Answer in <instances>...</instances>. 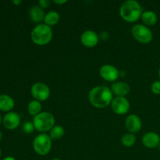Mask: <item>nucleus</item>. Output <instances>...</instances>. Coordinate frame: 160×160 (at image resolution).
<instances>
[{
  "mask_svg": "<svg viewBox=\"0 0 160 160\" xmlns=\"http://www.w3.org/2000/svg\"><path fill=\"white\" fill-rule=\"evenodd\" d=\"M53 2L57 5H63L67 2V0H53Z\"/></svg>",
  "mask_w": 160,
  "mask_h": 160,
  "instance_id": "a878e982",
  "label": "nucleus"
},
{
  "mask_svg": "<svg viewBox=\"0 0 160 160\" xmlns=\"http://www.w3.org/2000/svg\"><path fill=\"white\" fill-rule=\"evenodd\" d=\"M64 133V128L62 126L59 125H55L49 131V137L51 138L52 140H58L63 137Z\"/></svg>",
  "mask_w": 160,
  "mask_h": 160,
  "instance_id": "aec40b11",
  "label": "nucleus"
},
{
  "mask_svg": "<svg viewBox=\"0 0 160 160\" xmlns=\"http://www.w3.org/2000/svg\"><path fill=\"white\" fill-rule=\"evenodd\" d=\"M12 3L15 5H20L22 3V1L21 0H13V1H12Z\"/></svg>",
  "mask_w": 160,
  "mask_h": 160,
  "instance_id": "bb28decb",
  "label": "nucleus"
},
{
  "mask_svg": "<svg viewBox=\"0 0 160 160\" xmlns=\"http://www.w3.org/2000/svg\"><path fill=\"white\" fill-rule=\"evenodd\" d=\"M142 143L146 148H155L160 145V136L157 133L150 132L146 133L142 138Z\"/></svg>",
  "mask_w": 160,
  "mask_h": 160,
  "instance_id": "ddd939ff",
  "label": "nucleus"
},
{
  "mask_svg": "<svg viewBox=\"0 0 160 160\" xmlns=\"http://www.w3.org/2000/svg\"><path fill=\"white\" fill-rule=\"evenodd\" d=\"M121 142L123 145L126 147H132L136 142V137L134 134H126L122 137Z\"/></svg>",
  "mask_w": 160,
  "mask_h": 160,
  "instance_id": "412c9836",
  "label": "nucleus"
},
{
  "mask_svg": "<svg viewBox=\"0 0 160 160\" xmlns=\"http://www.w3.org/2000/svg\"><path fill=\"white\" fill-rule=\"evenodd\" d=\"M2 132L0 131V141L2 140Z\"/></svg>",
  "mask_w": 160,
  "mask_h": 160,
  "instance_id": "c85d7f7f",
  "label": "nucleus"
},
{
  "mask_svg": "<svg viewBox=\"0 0 160 160\" xmlns=\"http://www.w3.org/2000/svg\"><path fill=\"white\" fill-rule=\"evenodd\" d=\"M100 76L104 80L107 81H116L118 79L120 76V72L118 69L114 66L106 64V65L102 66L99 70Z\"/></svg>",
  "mask_w": 160,
  "mask_h": 160,
  "instance_id": "1a4fd4ad",
  "label": "nucleus"
},
{
  "mask_svg": "<svg viewBox=\"0 0 160 160\" xmlns=\"http://www.w3.org/2000/svg\"><path fill=\"white\" fill-rule=\"evenodd\" d=\"M23 130L26 134H31V133L34 132V131L35 130L34 128V125L33 123V122H25L23 125Z\"/></svg>",
  "mask_w": 160,
  "mask_h": 160,
  "instance_id": "4be33fe9",
  "label": "nucleus"
},
{
  "mask_svg": "<svg viewBox=\"0 0 160 160\" xmlns=\"http://www.w3.org/2000/svg\"><path fill=\"white\" fill-rule=\"evenodd\" d=\"M2 123L8 130H14L20 123V117L17 112H9L3 117Z\"/></svg>",
  "mask_w": 160,
  "mask_h": 160,
  "instance_id": "9d476101",
  "label": "nucleus"
},
{
  "mask_svg": "<svg viewBox=\"0 0 160 160\" xmlns=\"http://www.w3.org/2000/svg\"><path fill=\"white\" fill-rule=\"evenodd\" d=\"M29 15L31 20L34 23H40L45 19V17L43 9L39 6H32L29 11Z\"/></svg>",
  "mask_w": 160,
  "mask_h": 160,
  "instance_id": "dca6fc26",
  "label": "nucleus"
},
{
  "mask_svg": "<svg viewBox=\"0 0 160 160\" xmlns=\"http://www.w3.org/2000/svg\"><path fill=\"white\" fill-rule=\"evenodd\" d=\"M111 108L116 114L124 115L130 110V102L125 97H116L111 103Z\"/></svg>",
  "mask_w": 160,
  "mask_h": 160,
  "instance_id": "6e6552de",
  "label": "nucleus"
},
{
  "mask_svg": "<svg viewBox=\"0 0 160 160\" xmlns=\"http://www.w3.org/2000/svg\"><path fill=\"white\" fill-rule=\"evenodd\" d=\"M133 37L142 44H148L152 41L153 34L151 30L143 24L134 25L131 30Z\"/></svg>",
  "mask_w": 160,
  "mask_h": 160,
  "instance_id": "423d86ee",
  "label": "nucleus"
},
{
  "mask_svg": "<svg viewBox=\"0 0 160 160\" xmlns=\"http://www.w3.org/2000/svg\"><path fill=\"white\" fill-rule=\"evenodd\" d=\"M31 92L34 99L39 102H44L50 96V88L47 84L42 82H37L31 87Z\"/></svg>",
  "mask_w": 160,
  "mask_h": 160,
  "instance_id": "0eeeda50",
  "label": "nucleus"
},
{
  "mask_svg": "<svg viewBox=\"0 0 160 160\" xmlns=\"http://www.w3.org/2000/svg\"><path fill=\"white\" fill-rule=\"evenodd\" d=\"M1 154H2V151H1V148H0V156H1Z\"/></svg>",
  "mask_w": 160,
  "mask_h": 160,
  "instance_id": "473e14b6",
  "label": "nucleus"
},
{
  "mask_svg": "<svg viewBox=\"0 0 160 160\" xmlns=\"http://www.w3.org/2000/svg\"><path fill=\"white\" fill-rule=\"evenodd\" d=\"M52 160H61V159H52Z\"/></svg>",
  "mask_w": 160,
  "mask_h": 160,
  "instance_id": "2f4dec72",
  "label": "nucleus"
},
{
  "mask_svg": "<svg viewBox=\"0 0 160 160\" xmlns=\"http://www.w3.org/2000/svg\"><path fill=\"white\" fill-rule=\"evenodd\" d=\"M28 110L30 115L35 117L38 114L42 112V104L39 101L37 100H33V101L30 102L28 106Z\"/></svg>",
  "mask_w": 160,
  "mask_h": 160,
  "instance_id": "6ab92c4d",
  "label": "nucleus"
},
{
  "mask_svg": "<svg viewBox=\"0 0 160 160\" xmlns=\"http://www.w3.org/2000/svg\"><path fill=\"white\" fill-rule=\"evenodd\" d=\"M142 22L145 23V26H154L156 23H157V15L156 12H153L152 10H147L142 12Z\"/></svg>",
  "mask_w": 160,
  "mask_h": 160,
  "instance_id": "f3484780",
  "label": "nucleus"
},
{
  "mask_svg": "<svg viewBox=\"0 0 160 160\" xmlns=\"http://www.w3.org/2000/svg\"><path fill=\"white\" fill-rule=\"evenodd\" d=\"M52 30L45 23H39L33 28L31 33L32 42L38 45H45L52 38Z\"/></svg>",
  "mask_w": 160,
  "mask_h": 160,
  "instance_id": "7ed1b4c3",
  "label": "nucleus"
},
{
  "mask_svg": "<svg viewBox=\"0 0 160 160\" xmlns=\"http://www.w3.org/2000/svg\"><path fill=\"white\" fill-rule=\"evenodd\" d=\"M59 20H60V16H59V14L56 11L52 10L45 15L44 21H45V24L49 27H52L57 24L59 23Z\"/></svg>",
  "mask_w": 160,
  "mask_h": 160,
  "instance_id": "a211bd4d",
  "label": "nucleus"
},
{
  "mask_svg": "<svg viewBox=\"0 0 160 160\" xmlns=\"http://www.w3.org/2000/svg\"><path fill=\"white\" fill-rule=\"evenodd\" d=\"M110 89L112 94L117 95V97H125L129 94L130 91H131L129 84L124 82H121V81L114 82L111 86Z\"/></svg>",
  "mask_w": 160,
  "mask_h": 160,
  "instance_id": "4468645a",
  "label": "nucleus"
},
{
  "mask_svg": "<svg viewBox=\"0 0 160 160\" xmlns=\"http://www.w3.org/2000/svg\"><path fill=\"white\" fill-rule=\"evenodd\" d=\"M33 123L35 130L41 133L50 131L55 126V117L51 112H42L34 117Z\"/></svg>",
  "mask_w": 160,
  "mask_h": 160,
  "instance_id": "20e7f679",
  "label": "nucleus"
},
{
  "mask_svg": "<svg viewBox=\"0 0 160 160\" xmlns=\"http://www.w3.org/2000/svg\"><path fill=\"white\" fill-rule=\"evenodd\" d=\"M88 98L91 104L98 109H104L112 103V92L106 86H96L90 91Z\"/></svg>",
  "mask_w": 160,
  "mask_h": 160,
  "instance_id": "f257e3e1",
  "label": "nucleus"
},
{
  "mask_svg": "<svg viewBox=\"0 0 160 160\" xmlns=\"http://www.w3.org/2000/svg\"><path fill=\"white\" fill-rule=\"evenodd\" d=\"M15 106L13 98L8 95H0V110L10 112Z\"/></svg>",
  "mask_w": 160,
  "mask_h": 160,
  "instance_id": "2eb2a0df",
  "label": "nucleus"
},
{
  "mask_svg": "<svg viewBox=\"0 0 160 160\" xmlns=\"http://www.w3.org/2000/svg\"><path fill=\"white\" fill-rule=\"evenodd\" d=\"M33 148L34 152L40 156H45L52 148V139L49 135L42 133L36 136L33 141Z\"/></svg>",
  "mask_w": 160,
  "mask_h": 160,
  "instance_id": "39448f33",
  "label": "nucleus"
},
{
  "mask_svg": "<svg viewBox=\"0 0 160 160\" xmlns=\"http://www.w3.org/2000/svg\"><path fill=\"white\" fill-rule=\"evenodd\" d=\"M151 90L155 95H160V81H155L152 84Z\"/></svg>",
  "mask_w": 160,
  "mask_h": 160,
  "instance_id": "5701e85b",
  "label": "nucleus"
},
{
  "mask_svg": "<svg viewBox=\"0 0 160 160\" xmlns=\"http://www.w3.org/2000/svg\"><path fill=\"white\" fill-rule=\"evenodd\" d=\"M109 38V34L107 32V31H102V32L100 33L99 38H101L102 40L106 41V40H107Z\"/></svg>",
  "mask_w": 160,
  "mask_h": 160,
  "instance_id": "393cba45",
  "label": "nucleus"
},
{
  "mask_svg": "<svg viewBox=\"0 0 160 160\" xmlns=\"http://www.w3.org/2000/svg\"><path fill=\"white\" fill-rule=\"evenodd\" d=\"M2 122V117H1V114H0V125H1Z\"/></svg>",
  "mask_w": 160,
  "mask_h": 160,
  "instance_id": "c756f323",
  "label": "nucleus"
},
{
  "mask_svg": "<svg viewBox=\"0 0 160 160\" xmlns=\"http://www.w3.org/2000/svg\"><path fill=\"white\" fill-rule=\"evenodd\" d=\"M50 3H51V2H50L49 0H40V1L38 2L39 6L42 7V9H43V8H48V6H49Z\"/></svg>",
  "mask_w": 160,
  "mask_h": 160,
  "instance_id": "b1692460",
  "label": "nucleus"
},
{
  "mask_svg": "<svg viewBox=\"0 0 160 160\" xmlns=\"http://www.w3.org/2000/svg\"><path fill=\"white\" fill-rule=\"evenodd\" d=\"M125 126H126L128 131H130V133L136 134L142 129V120L138 116L135 115V114H131L126 118Z\"/></svg>",
  "mask_w": 160,
  "mask_h": 160,
  "instance_id": "9b49d317",
  "label": "nucleus"
},
{
  "mask_svg": "<svg viewBox=\"0 0 160 160\" xmlns=\"http://www.w3.org/2000/svg\"><path fill=\"white\" fill-rule=\"evenodd\" d=\"M142 8L135 0H128L121 5L120 13L123 20L129 23L135 22L142 17Z\"/></svg>",
  "mask_w": 160,
  "mask_h": 160,
  "instance_id": "f03ea898",
  "label": "nucleus"
},
{
  "mask_svg": "<svg viewBox=\"0 0 160 160\" xmlns=\"http://www.w3.org/2000/svg\"><path fill=\"white\" fill-rule=\"evenodd\" d=\"M99 41V36L92 30L85 31L81 37V42L85 47L88 48H92L97 45Z\"/></svg>",
  "mask_w": 160,
  "mask_h": 160,
  "instance_id": "f8f14e48",
  "label": "nucleus"
},
{
  "mask_svg": "<svg viewBox=\"0 0 160 160\" xmlns=\"http://www.w3.org/2000/svg\"><path fill=\"white\" fill-rule=\"evenodd\" d=\"M2 160H16V159H14L13 157H12V156H8V157L4 158Z\"/></svg>",
  "mask_w": 160,
  "mask_h": 160,
  "instance_id": "cd10ccee",
  "label": "nucleus"
},
{
  "mask_svg": "<svg viewBox=\"0 0 160 160\" xmlns=\"http://www.w3.org/2000/svg\"><path fill=\"white\" fill-rule=\"evenodd\" d=\"M159 81H160V68L159 70Z\"/></svg>",
  "mask_w": 160,
  "mask_h": 160,
  "instance_id": "7c9ffc66",
  "label": "nucleus"
}]
</instances>
